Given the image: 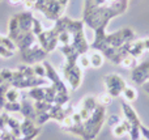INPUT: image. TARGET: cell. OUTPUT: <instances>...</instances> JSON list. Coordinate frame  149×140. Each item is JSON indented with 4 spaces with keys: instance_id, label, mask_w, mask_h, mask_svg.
Masks as SVG:
<instances>
[{
    "instance_id": "39",
    "label": "cell",
    "mask_w": 149,
    "mask_h": 140,
    "mask_svg": "<svg viewBox=\"0 0 149 140\" xmlns=\"http://www.w3.org/2000/svg\"><path fill=\"white\" fill-rule=\"evenodd\" d=\"M58 1L60 3V5H62V7L67 8V5H68V3H70V0H58Z\"/></svg>"
},
{
    "instance_id": "28",
    "label": "cell",
    "mask_w": 149,
    "mask_h": 140,
    "mask_svg": "<svg viewBox=\"0 0 149 140\" xmlns=\"http://www.w3.org/2000/svg\"><path fill=\"white\" fill-rule=\"evenodd\" d=\"M111 130H113V135L115 136V138H123L124 135H127V130H126V127H124V125L123 123H118V125L116 126H114L113 128H111Z\"/></svg>"
},
{
    "instance_id": "16",
    "label": "cell",
    "mask_w": 149,
    "mask_h": 140,
    "mask_svg": "<svg viewBox=\"0 0 149 140\" xmlns=\"http://www.w3.org/2000/svg\"><path fill=\"white\" fill-rule=\"evenodd\" d=\"M88 55H89L90 67H92V68L98 70V68H101L103 65V63H105V56H103V54L101 51L90 49L89 51H88Z\"/></svg>"
},
{
    "instance_id": "7",
    "label": "cell",
    "mask_w": 149,
    "mask_h": 140,
    "mask_svg": "<svg viewBox=\"0 0 149 140\" xmlns=\"http://www.w3.org/2000/svg\"><path fill=\"white\" fill-rule=\"evenodd\" d=\"M103 85L106 93L110 94L113 98H118L122 96L124 88L127 86V81L119 73H107L103 76Z\"/></svg>"
},
{
    "instance_id": "10",
    "label": "cell",
    "mask_w": 149,
    "mask_h": 140,
    "mask_svg": "<svg viewBox=\"0 0 149 140\" xmlns=\"http://www.w3.org/2000/svg\"><path fill=\"white\" fill-rule=\"evenodd\" d=\"M37 42H38L39 46H41L47 54L58 50V47H59L58 34L55 33V30L52 28L45 29V30L37 37Z\"/></svg>"
},
{
    "instance_id": "41",
    "label": "cell",
    "mask_w": 149,
    "mask_h": 140,
    "mask_svg": "<svg viewBox=\"0 0 149 140\" xmlns=\"http://www.w3.org/2000/svg\"><path fill=\"white\" fill-rule=\"evenodd\" d=\"M0 1H3V0H0Z\"/></svg>"
},
{
    "instance_id": "9",
    "label": "cell",
    "mask_w": 149,
    "mask_h": 140,
    "mask_svg": "<svg viewBox=\"0 0 149 140\" xmlns=\"http://www.w3.org/2000/svg\"><path fill=\"white\" fill-rule=\"evenodd\" d=\"M21 52V59L24 60L25 64H36V63H42L46 60L47 58V52L39 46L38 42L30 46L29 49L24 50V51H20Z\"/></svg>"
},
{
    "instance_id": "4",
    "label": "cell",
    "mask_w": 149,
    "mask_h": 140,
    "mask_svg": "<svg viewBox=\"0 0 149 140\" xmlns=\"http://www.w3.org/2000/svg\"><path fill=\"white\" fill-rule=\"evenodd\" d=\"M34 9L41 12L47 20L56 21L62 16H64L65 8L60 5L58 0H38L34 4Z\"/></svg>"
},
{
    "instance_id": "27",
    "label": "cell",
    "mask_w": 149,
    "mask_h": 140,
    "mask_svg": "<svg viewBox=\"0 0 149 140\" xmlns=\"http://www.w3.org/2000/svg\"><path fill=\"white\" fill-rule=\"evenodd\" d=\"M54 104L59 105V106H65V105H68L70 104V93H56Z\"/></svg>"
},
{
    "instance_id": "24",
    "label": "cell",
    "mask_w": 149,
    "mask_h": 140,
    "mask_svg": "<svg viewBox=\"0 0 149 140\" xmlns=\"http://www.w3.org/2000/svg\"><path fill=\"white\" fill-rule=\"evenodd\" d=\"M58 39H59V46H67V45L72 43V36L68 30L60 31L59 36H58Z\"/></svg>"
},
{
    "instance_id": "22",
    "label": "cell",
    "mask_w": 149,
    "mask_h": 140,
    "mask_svg": "<svg viewBox=\"0 0 149 140\" xmlns=\"http://www.w3.org/2000/svg\"><path fill=\"white\" fill-rule=\"evenodd\" d=\"M5 102H18L21 100V92L18 89L10 86L7 92H5Z\"/></svg>"
},
{
    "instance_id": "40",
    "label": "cell",
    "mask_w": 149,
    "mask_h": 140,
    "mask_svg": "<svg viewBox=\"0 0 149 140\" xmlns=\"http://www.w3.org/2000/svg\"><path fill=\"white\" fill-rule=\"evenodd\" d=\"M115 1H118V0H109V3H111V4H113V3H115Z\"/></svg>"
},
{
    "instance_id": "13",
    "label": "cell",
    "mask_w": 149,
    "mask_h": 140,
    "mask_svg": "<svg viewBox=\"0 0 149 140\" xmlns=\"http://www.w3.org/2000/svg\"><path fill=\"white\" fill-rule=\"evenodd\" d=\"M16 18L18 22V28H20L21 33H28L31 31V26H33L34 15L31 10H22V12L16 13Z\"/></svg>"
},
{
    "instance_id": "6",
    "label": "cell",
    "mask_w": 149,
    "mask_h": 140,
    "mask_svg": "<svg viewBox=\"0 0 149 140\" xmlns=\"http://www.w3.org/2000/svg\"><path fill=\"white\" fill-rule=\"evenodd\" d=\"M80 68V65L77 63L74 64H70V63H64L62 67V73H63V79L64 81H67V85L71 91H76L80 88V85L82 84V77L84 73Z\"/></svg>"
},
{
    "instance_id": "15",
    "label": "cell",
    "mask_w": 149,
    "mask_h": 140,
    "mask_svg": "<svg viewBox=\"0 0 149 140\" xmlns=\"http://www.w3.org/2000/svg\"><path fill=\"white\" fill-rule=\"evenodd\" d=\"M36 42H37V37L31 31H28V33L21 34L15 41V45L17 47V51H24V50L29 49L30 46H33Z\"/></svg>"
},
{
    "instance_id": "11",
    "label": "cell",
    "mask_w": 149,
    "mask_h": 140,
    "mask_svg": "<svg viewBox=\"0 0 149 140\" xmlns=\"http://www.w3.org/2000/svg\"><path fill=\"white\" fill-rule=\"evenodd\" d=\"M131 80L137 85H143L149 80V59L139 63L134 70H131Z\"/></svg>"
},
{
    "instance_id": "38",
    "label": "cell",
    "mask_w": 149,
    "mask_h": 140,
    "mask_svg": "<svg viewBox=\"0 0 149 140\" xmlns=\"http://www.w3.org/2000/svg\"><path fill=\"white\" fill-rule=\"evenodd\" d=\"M8 1H9V4H12V5H18V4H22L24 0H8Z\"/></svg>"
},
{
    "instance_id": "36",
    "label": "cell",
    "mask_w": 149,
    "mask_h": 140,
    "mask_svg": "<svg viewBox=\"0 0 149 140\" xmlns=\"http://www.w3.org/2000/svg\"><path fill=\"white\" fill-rule=\"evenodd\" d=\"M34 4H36V3H34L33 0H24V3H22V5H24V8H25V10H31V9H34Z\"/></svg>"
},
{
    "instance_id": "29",
    "label": "cell",
    "mask_w": 149,
    "mask_h": 140,
    "mask_svg": "<svg viewBox=\"0 0 149 140\" xmlns=\"http://www.w3.org/2000/svg\"><path fill=\"white\" fill-rule=\"evenodd\" d=\"M43 30H45V26H43V24L41 22V20H38V18L34 17L33 26H31V33H33L36 37H38Z\"/></svg>"
},
{
    "instance_id": "30",
    "label": "cell",
    "mask_w": 149,
    "mask_h": 140,
    "mask_svg": "<svg viewBox=\"0 0 149 140\" xmlns=\"http://www.w3.org/2000/svg\"><path fill=\"white\" fill-rule=\"evenodd\" d=\"M77 64L80 65V68L81 70H88V68H90V60H89V55L86 54H81L79 56V59H77Z\"/></svg>"
},
{
    "instance_id": "3",
    "label": "cell",
    "mask_w": 149,
    "mask_h": 140,
    "mask_svg": "<svg viewBox=\"0 0 149 140\" xmlns=\"http://www.w3.org/2000/svg\"><path fill=\"white\" fill-rule=\"evenodd\" d=\"M135 39H136V34H135V31L132 30L131 28L119 29V30L114 31V33H106V36H105V49L107 46L119 49V47L124 46V45L131 43V42L135 41Z\"/></svg>"
},
{
    "instance_id": "32",
    "label": "cell",
    "mask_w": 149,
    "mask_h": 140,
    "mask_svg": "<svg viewBox=\"0 0 149 140\" xmlns=\"http://www.w3.org/2000/svg\"><path fill=\"white\" fill-rule=\"evenodd\" d=\"M120 122H122V117L118 114H111V115H109V117H106V123H107L111 128Z\"/></svg>"
},
{
    "instance_id": "26",
    "label": "cell",
    "mask_w": 149,
    "mask_h": 140,
    "mask_svg": "<svg viewBox=\"0 0 149 140\" xmlns=\"http://www.w3.org/2000/svg\"><path fill=\"white\" fill-rule=\"evenodd\" d=\"M3 110L9 114H13V113H20L21 111V104L18 102H5L4 106H3Z\"/></svg>"
},
{
    "instance_id": "33",
    "label": "cell",
    "mask_w": 149,
    "mask_h": 140,
    "mask_svg": "<svg viewBox=\"0 0 149 140\" xmlns=\"http://www.w3.org/2000/svg\"><path fill=\"white\" fill-rule=\"evenodd\" d=\"M97 101H98V104H100V105L107 106V105L111 104L113 97H111L110 94H107V93H102V94H100V96H97Z\"/></svg>"
},
{
    "instance_id": "18",
    "label": "cell",
    "mask_w": 149,
    "mask_h": 140,
    "mask_svg": "<svg viewBox=\"0 0 149 140\" xmlns=\"http://www.w3.org/2000/svg\"><path fill=\"white\" fill-rule=\"evenodd\" d=\"M45 96H46V85L45 86H36L28 91L26 97L30 98L33 102L36 101H45Z\"/></svg>"
},
{
    "instance_id": "31",
    "label": "cell",
    "mask_w": 149,
    "mask_h": 140,
    "mask_svg": "<svg viewBox=\"0 0 149 140\" xmlns=\"http://www.w3.org/2000/svg\"><path fill=\"white\" fill-rule=\"evenodd\" d=\"M33 70H34V75L38 77H46V70H45L43 63H36L33 64Z\"/></svg>"
},
{
    "instance_id": "37",
    "label": "cell",
    "mask_w": 149,
    "mask_h": 140,
    "mask_svg": "<svg viewBox=\"0 0 149 140\" xmlns=\"http://www.w3.org/2000/svg\"><path fill=\"white\" fill-rule=\"evenodd\" d=\"M141 88L144 89V92H145V93H147L148 96H149V80L147 81V83H144V84H143V85H141Z\"/></svg>"
},
{
    "instance_id": "1",
    "label": "cell",
    "mask_w": 149,
    "mask_h": 140,
    "mask_svg": "<svg viewBox=\"0 0 149 140\" xmlns=\"http://www.w3.org/2000/svg\"><path fill=\"white\" fill-rule=\"evenodd\" d=\"M130 0H118L109 5L98 7L94 4L93 0H85L84 10H82V21L90 29H106L111 20L116 16L123 15L128 8Z\"/></svg>"
},
{
    "instance_id": "23",
    "label": "cell",
    "mask_w": 149,
    "mask_h": 140,
    "mask_svg": "<svg viewBox=\"0 0 149 140\" xmlns=\"http://www.w3.org/2000/svg\"><path fill=\"white\" fill-rule=\"evenodd\" d=\"M139 59H136L135 56H132V55L127 54L126 56L123 58V60H122L120 63V67L126 68V70H134L135 67H136L137 64H139V62H137Z\"/></svg>"
},
{
    "instance_id": "17",
    "label": "cell",
    "mask_w": 149,
    "mask_h": 140,
    "mask_svg": "<svg viewBox=\"0 0 149 140\" xmlns=\"http://www.w3.org/2000/svg\"><path fill=\"white\" fill-rule=\"evenodd\" d=\"M21 122L17 119L16 117H13L12 114L9 115V118H8V122H7V131L8 132H10L13 136H15L16 139L21 138Z\"/></svg>"
},
{
    "instance_id": "25",
    "label": "cell",
    "mask_w": 149,
    "mask_h": 140,
    "mask_svg": "<svg viewBox=\"0 0 149 140\" xmlns=\"http://www.w3.org/2000/svg\"><path fill=\"white\" fill-rule=\"evenodd\" d=\"M52 104L47 101H36L34 102V109H36V113L37 114H41V113H46L51 109Z\"/></svg>"
},
{
    "instance_id": "21",
    "label": "cell",
    "mask_w": 149,
    "mask_h": 140,
    "mask_svg": "<svg viewBox=\"0 0 149 140\" xmlns=\"http://www.w3.org/2000/svg\"><path fill=\"white\" fill-rule=\"evenodd\" d=\"M79 105H80V106H82V107H85V109H88L89 111H94L95 107L98 106L97 97H94V96H85L84 98L79 102Z\"/></svg>"
},
{
    "instance_id": "14",
    "label": "cell",
    "mask_w": 149,
    "mask_h": 140,
    "mask_svg": "<svg viewBox=\"0 0 149 140\" xmlns=\"http://www.w3.org/2000/svg\"><path fill=\"white\" fill-rule=\"evenodd\" d=\"M20 104H21V111L20 113L24 115V118L36 120L37 113H36V109H34V102L31 101L30 98H28L25 94V96H21Z\"/></svg>"
},
{
    "instance_id": "19",
    "label": "cell",
    "mask_w": 149,
    "mask_h": 140,
    "mask_svg": "<svg viewBox=\"0 0 149 140\" xmlns=\"http://www.w3.org/2000/svg\"><path fill=\"white\" fill-rule=\"evenodd\" d=\"M21 135L26 136V135H30L33 134L34 131L38 128V126L36 125V122L31 119H28V118H24V120L21 122Z\"/></svg>"
},
{
    "instance_id": "20",
    "label": "cell",
    "mask_w": 149,
    "mask_h": 140,
    "mask_svg": "<svg viewBox=\"0 0 149 140\" xmlns=\"http://www.w3.org/2000/svg\"><path fill=\"white\" fill-rule=\"evenodd\" d=\"M122 96H123L124 101L127 102H135L137 100V97H139V93H137V89L135 88L134 85H130V84H127V86L124 88L123 93H122Z\"/></svg>"
},
{
    "instance_id": "2",
    "label": "cell",
    "mask_w": 149,
    "mask_h": 140,
    "mask_svg": "<svg viewBox=\"0 0 149 140\" xmlns=\"http://www.w3.org/2000/svg\"><path fill=\"white\" fill-rule=\"evenodd\" d=\"M106 122V106L100 105L95 107V110L92 113L84 123V140H94L101 132L103 125Z\"/></svg>"
},
{
    "instance_id": "5",
    "label": "cell",
    "mask_w": 149,
    "mask_h": 140,
    "mask_svg": "<svg viewBox=\"0 0 149 140\" xmlns=\"http://www.w3.org/2000/svg\"><path fill=\"white\" fill-rule=\"evenodd\" d=\"M120 107H122V113H123V118L128 120V123L131 125V131H130V134H128V135L131 136V140H141V132H140L141 120H140L136 110L127 101L122 102Z\"/></svg>"
},
{
    "instance_id": "12",
    "label": "cell",
    "mask_w": 149,
    "mask_h": 140,
    "mask_svg": "<svg viewBox=\"0 0 149 140\" xmlns=\"http://www.w3.org/2000/svg\"><path fill=\"white\" fill-rule=\"evenodd\" d=\"M17 51L15 42L8 36H1L0 34V58L3 59H10L15 56V52Z\"/></svg>"
},
{
    "instance_id": "35",
    "label": "cell",
    "mask_w": 149,
    "mask_h": 140,
    "mask_svg": "<svg viewBox=\"0 0 149 140\" xmlns=\"http://www.w3.org/2000/svg\"><path fill=\"white\" fill-rule=\"evenodd\" d=\"M12 75H13V70H9V68H3V70H0V76H1V79L5 81H9L10 83Z\"/></svg>"
},
{
    "instance_id": "34",
    "label": "cell",
    "mask_w": 149,
    "mask_h": 140,
    "mask_svg": "<svg viewBox=\"0 0 149 140\" xmlns=\"http://www.w3.org/2000/svg\"><path fill=\"white\" fill-rule=\"evenodd\" d=\"M9 113L7 111H1L0 113V130L3 131H7V122H8V118H9Z\"/></svg>"
},
{
    "instance_id": "8",
    "label": "cell",
    "mask_w": 149,
    "mask_h": 140,
    "mask_svg": "<svg viewBox=\"0 0 149 140\" xmlns=\"http://www.w3.org/2000/svg\"><path fill=\"white\" fill-rule=\"evenodd\" d=\"M45 65V70H46V79L49 80V83L56 89L58 93H70V88H68L67 83L60 77L59 72L55 70V67L51 64L50 62L45 60L42 62Z\"/></svg>"
}]
</instances>
